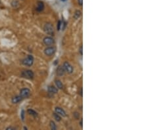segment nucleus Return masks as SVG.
<instances>
[{"mask_svg": "<svg viewBox=\"0 0 148 130\" xmlns=\"http://www.w3.org/2000/svg\"><path fill=\"white\" fill-rule=\"evenodd\" d=\"M21 76L23 78H24L26 79H33L34 78V72L32 70H24L21 73Z\"/></svg>", "mask_w": 148, "mask_h": 130, "instance_id": "1", "label": "nucleus"}, {"mask_svg": "<svg viewBox=\"0 0 148 130\" xmlns=\"http://www.w3.org/2000/svg\"><path fill=\"white\" fill-rule=\"evenodd\" d=\"M34 63V58L31 55H29L23 60V64L27 66H31Z\"/></svg>", "mask_w": 148, "mask_h": 130, "instance_id": "2", "label": "nucleus"}, {"mask_svg": "<svg viewBox=\"0 0 148 130\" xmlns=\"http://www.w3.org/2000/svg\"><path fill=\"white\" fill-rule=\"evenodd\" d=\"M43 29H44V31L49 35L53 36L54 34V29H53V27L51 24H46V25L44 26V28Z\"/></svg>", "mask_w": 148, "mask_h": 130, "instance_id": "3", "label": "nucleus"}, {"mask_svg": "<svg viewBox=\"0 0 148 130\" xmlns=\"http://www.w3.org/2000/svg\"><path fill=\"white\" fill-rule=\"evenodd\" d=\"M30 90L28 89V88H23L20 90V95L22 97L23 99H25V98H28L30 95Z\"/></svg>", "mask_w": 148, "mask_h": 130, "instance_id": "4", "label": "nucleus"}, {"mask_svg": "<svg viewBox=\"0 0 148 130\" xmlns=\"http://www.w3.org/2000/svg\"><path fill=\"white\" fill-rule=\"evenodd\" d=\"M63 68L65 69V70L68 72V74H71L73 72V68L71 65H70V63H68V62H65L63 65Z\"/></svg>", "mask_w": 148, "mask_h": 130, "instance_id": "5", "label": "nucleus"}, {"mask_svg": "<svg viewBox=\"0 0 148 130\" xmlns=\"http://www.w3.org/2000/svg\"><path fill=\"white\" fill-rule=\"evenodd\" d=\"M55 52V48L53 47H49L46 48L44 51V53L46 54L47 56H51L53 55Z\"/></svg>", "mask_w": 148, "mask_h": 130, "instance_id": "6", "label": "nucleus"}, {"mask_svg": "<svg viewBox=\"0 0 148 130\" xmlns=\"http://www.w3.org/2000/svg\"><path fill=\"white\" fill-rule=\"evenodd\" d=\"M43 43L46 45H53V44H54L55 42L54 40L51 37H46L43 39Z\"/></svg>", "mask_w": 148, "mask_h": 130, "instance_id": "7", "label": "nucleus"}, {"mask_svg": "<svg viewBox=\"0 0 148 130\" xmlns=\"http://www.w3.org/2000/svg\"><path fill=\"white\" fill-rule=\"evenodd\" d=\"M55 112H56V113H57L58 114H59L61 116H63V117L66 116V112H65V110H63L61 108L59 107L55 108Z\"/></svg>", "mask_w": 148, "mask_h": 130, "instance_id": "8", "label": "nucleus"}, {"mask_svg": "<svg viewBox=\"0 0 148 130\" xmlns=\"http://www.w3.org/2000/svg\"><path fill=\"white\" fill-rule=\"evenodd\" d=\"M23 97L20 96V95H19V96H15L14 97L13 99H12V102L14 103V104H17L18 102H20L22 100H23Z\"/></svg>", "mask_w": 148, "mask_h": 130, "instance_id": "9", "label": "nucleus"}, {"mask_svg": "<svg viewBox=\"0 0 148 130\" xmlns=\"http://www.w3.org/2000/svg\"><path fill=\"white\" fill-rule=\"evenodd\" d=\"M43 9H44V4H43V3L42 2V1H39V2L38 3L36 10H37L38 12H41L43 10Z\"/></svg>", "mask_w": 148, "mask_h": 130, "instance_id": "10", "label": "nucleus"}, {"mask_svg": "<svg viewBox=\"0 0 148 130\" xmlns=\"http://www.w3.org/2000/svg\"><path fill=\"white\" fill-rule=\"evenodd\" d=\"M65 69L63 68V66H59L57 69V74L59 76H63V74H65Z\"/></svg>", "mask_w": 148, "mask_h": 130, "instance_id": "11", "label": "nucleus"}, {"mask_svg": "<svg viewBox=\"0 0 148 130\" xmlns=\"http://www.w3.org/2000/svg\"><path fill=\"white\" fill-rule=\"evenodd\" d=\"M48 91L50 93H57L58 92V89L55 88L54 86H49L48 88Z\"/></svg>", "mask_w": 148, "mask_h": 130, "instance_id": "12", "label": "nucleus"}, {"mask_svg": "<svg viewBox=\"0 0 148 130\" xmlns=\"http://www.w3.org/2000/svg\"><path fill=\"white\" fill-rule=\"evenodd\" d=\"M28 113L30 114V115H32V116H34V117H36V116H38V113L36 112V111H34V110H32V109H29L28 110Z\"/></svg>", "mask_w": 148, "mask_h": 130, "instance_id": "13", "label": "nucleus"}, {"mask_svg": "<svg viewBox=\"0 0 148 130\" xmlns=\"http://www.w3.org/2000/svg\"><path fill=\"white\" fill-rule=\"evenodd\" d=\"M55 84L59 89H63V85L62 82H61L60 80H55Z\"/></svg>", "mask_w": 148, "mask_h": 130, "instance_id": "14", "label": "nucleus"}, {"mask_svg": "<svg viewBox=\"0 0 148 130\" xmlns=\"http://www.w3.org/2000/svg\"><path fill=\"white\" fill-rule=\"evenodd\" d=\"M81 11H75V13H74V19H78V18H80V17L81 16Z\"/></svg>", "mask_w": 148, "mask_h": 130, "instance_id": "15", "label": "nucleus"}, {"mask_svg": "<svg viewBox=\"0 0 148 130\" xmlns=\"http://www.w3.org/2000/svg\"><path fill=\"white\" fill-rule=\"evenodd\" d=\"M53 116H54L55 119L56 120V121H58V122H59L61 121V117L59 116V114H58L57 113H54L53 114Z\"/></svg>", "mask_w": 148, "mask_h": 130, "instance_id": "16", "label": "nucleus"}, {"mask_svg": "<svg viewBox=\"0 0 148 130\" xmlns=\"http://www.w3.org/2000/svg\"><path fill=\"white\" fill-rule=\"evenodd\" d=\"M50 127H51V129L53 130H56V125L55 124V123L53 121L50 122Z\"/></svg>", "mask_w": 148, "mask_h": 130, "instance_id": "17", "label": "nucleus"}, {"mask_svg": "<svg viewBox=\"0 0 148 130\" xmlns=\"http://www.w3.org/2000/svg\"><path fill=\"white\" fill-rule=\"evenodd\" d=\"M20 117H21V119H22V120H23V121H24V110H22V111H21Z\"/></svg>", "mask_w": 148, "mask_h": 130, "instance_id": "18", "label": "nucleus"}, {"mask_svg": "<svg viewBox=\"0 0 148 130\" xmlns=\"http://www.w3.org/2000/svg\"><path fill=\"white\" fill-rule=\"evenodd\" d=\"M61 26V21H59V22H58V24H57V30H60Z\"/></svg>", "mask_w": 148, "mask_h": 130, "instance_id": "19", "label": "nucleus"}, {"mask_svg": "<svg viewBox=\"0 0 148 130\" xmlns=\"http://www.w3.org/2000/svg\"><path fill=\"white\" fill-rule=\"evenodd\" d=\"M79 52H80V55H82V54H83V52H82V46H80V49H79Z\"/></svg>", "mask_w": 148, "mask_h": 130, "instance_id": "20", "label": "nucleus"}, {"mask_svg": "<svg viewBox=\"0 0 148 130\" xmlns=\"http://www.w3.org/2000/svg\"><path fill=\"white\" fill-rule=\"evenodd\" d=\"M78 4H79L80 5H82L83 0H78Z\"/></svg>", "mask_w": 148, "mask_h": 130, "instance_id": "21", "label": "nucleus"}, {"mask_svg": "<svg viewBox=\"0 0 148 130\" xmlns=\"http://www.w3.org/2000/svg\"><path fill=\"white\" fill-rule=\"evenodd\" d=\"M7 130H15V128H14V127H7V129H6Z\"/></svg>", "mask_w": 148, "mask_h": 130, "instance_id": "22", "label": "nucleus"}, {"mask_svg": "<svg viewBox=\"0 0 148 130\" xmlns=\"http://www.w3.org/2000/svg\"><path fill=\"white\" fill-rule=\"evenodd\" d=\"M61 1H65L66 0H61Z\"/></svg>", "mask_w": 148, "mask_h": 130, "instance_id": "23", "label": "nucleus"}]
</instances>
